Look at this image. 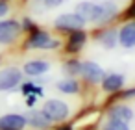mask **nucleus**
Returning a JSON list of instances; mask_svg holds the SVG:
<instances>
[{
    "instance_id": "obj_1",
    "label": "nucleus",
    "mask_w": 135,
    "mask_h": 130,
    "mask_svg": "<svg viewBox=\"0 0 135 130\" xmlns=\"http://www.w3.org/2000/svg\"><path fill=\"white\" fill-rule=\"evenodd\" d=\"M57 47H59V41L54 39L48 32H43L39 28L28 34L24 41V50H54Z\"/></svg>"
},
{
    "instance_id": "obj_2",
    "label": "nucleus",
    "mask_w": 135,
    "mask_h": 130,
    "mask_svg": "<svg viewBox=\"0 0 135 130\" xmlns=\"http://www.w3.org/2000/svg\"><path fill=\"white\" fill-rule=\"evenodd\" d=\"M22 69L15 67V65H8L4 69H0V93L6 91H13L22 84Z\"/></svg>"
},
{
    "instance_id": "obj_3",
    "label": "nucleus",
    "mask_w": 135,
    "mask_h": 130,
    "mask_svg": "<svg viewBox=\"0 0 135 130\" xmlns=\"http://www.w3.org/2000/svg\"><path fill=\"white\" fill-rule=\"evenodd\" d=\"M21 34H22V28H21L19 21H15V19H0V45L2 47H9V45L17 43Z\"/></svg>"
},
{
    "instance_id": "obj_4",
    "label": "nucleus",
    "mask_w": 135,
    "mask_h": 130,
    "mask_svg": "<svg viewBox=\"0 0 135 130\" xmlns=\"http://www.w3.org/2000/svg\"><path fill=\"white\" fill-rule=\"evenodd\" d=\"M41 110H43V113H45L52 123H61V121H65V119L69 117V113H70L67 102L57 100V98H48V100L43 104Z\"/></svg>"
},
{
    "instance_id": "obj_5",
    "label": "nucleus",
    "mask_w": 135,
    "mask_h": 130,
    "mask_svg": "<svg viewBox=\"0 0 135 130\" xmlns=\"http://www.w3.org/2000/svg\"><path fill=\"white\" fill-rule=\"evenodd\" d=\"M83 24H85V19L80 17L78 13H63L54 21V26L59 32H76V30H81Z\"/></svg>"
},
{
    "instance_id": "obj_6",
    "label": "nucleus",
    "mask_w": 135,
    "mask_h": 130,
    "mask_svg": "<svg viewBox=\"0 0 135 130\" xmlns=\"http://www.w3.org/2000/svg\"><path fill=\"white\" fill-rule=\"evenodd\" d=\"M76 13L83 17L85 21L93 23H102L104 19V4H94V2H80L76 6Z\"/></svg>"
},
{
    "instance_id": "obj_7",
    "label": "nucleus",
    "mask_w": 135,
    "mask_h": 130,
    "mask_svg": "<svg viewBox=\"0 0 135 130\" xmlns=\"http://www.w3.org/2000/svg\"><path fill=\"white\" fill-rule=\"evenodd\" d=\"M26 126H28L26 115H21V113L0 115V130H24Z\"/></svg>"
},
{
    "instance_id": "obj_8",
    "label": "nucleus",
    "mask_w": 135,
    "mask_h": 130,
    "mask_svg": "<svg viewBox=\"0 0 135 130\" xmlns=\"http://www.w3.org/2000/svg\"><path fill=\"white\" fill-rule=\"evenodd\" d=\"M80 74H81L87 82H91V84H96V82H100V80L104 78L102 67L96 65L94 61H83V63H81V69H80Z\"/></svg>"
},
{
    "instance_id": "obj_9",
    "label": "nucleus",
    "mask_w": 135,
    "mask_h": 130,
    "mask_svg": "<svg viewBox=\"0 0 135 130\" xmlns=\"http://www.w3.org/2000/svg\"><path fill=\"white\" fill-rule=\"evenodd\" d=\"M26 123H28V126L35 128V130H46L52 124V121L43 113V110H30L26 115Z\"/></svg>"
},
{
    "instance_id": "obj_10",
    "label": "nucleus",
    "mask_w": 135,
    "mask_h": 130,
    "mask_svg": "<svg viewBox=\"0 0 135 130\" xmlns=\"http://www.w3.org/2000/svg\"><path fill=\"white\" fill-rule=\"evenodd\" d=\"M50 63L46 60H30L22 65V73L26 76H43L45 73H48Z\"/></svg>"
},
{
    "instance_id": "obj_11",
    "label": "nucleus",
    "mask_w": 135,
    "mask_h": 130,
    "mask_svg": "<svg viewBox=\"0 0 135 130\" xmlns=\"http://www.w3.org/2000/svg\"><path fill=\"white\" fill-rule=\"evenodd\" d=\"M109 119H118V121H131L133 119V111L129 106H124V104H118V106H113L109 110Z\"/></svg>"
},
{
    "instance_id": "obj_12",
    "label": "nucleus",
    "mask_w": 135,
    "mask_h": 130,
    "mask_svg": "<svg viewBox=\"0 0 135 130\" xmlns=\"http://www.w3.org/2000/svg\"><path fill=\"white\" fill-rule=\"evenodd\" d=\"M118 39H120V45H122V47H126V48L133 47V45H135V23H133V24H126V26L120 30Z\"/></svg>"
},
{
    "instance_id": "obj_13",
    "label": "nucleus",
    "mask_w": 135,
    "mask_h": 130,
    "mask_svg": "<svg viewBox=\"0 0 135 130\" xmlns=\"http://www.w3.org/2000/svg\"><path fill=\"white\" fill-rule=\"evenodd\" d=\"M85 43V34L81 30H76V32H70L69 35V43H67V50L69 52H78Z\"/></svg>"
},
{
    "instance_id": "obj_14",
    "label": "nucleus",
    "mask_w": 135,
    "mask_h": 130,
    "mask_svg": "<svg viewBox=\"0 0 135 130\" xmlns=\"http://www.w3.org/2000/svg\"><path fill=\"white\" fill-rule=\"evenodd\" d=\"M124 84V76L122 74H109L104 78V89L105 91H118Z\"/></svg>"
},
{
    "instance_id": "obj_15",
    "label": "nucleus",
    "mask_w": 135,
    "mask_h": 130,
    "mask_svg": "<svg viewBox=\"0 0 135 130\" xmlns=\"http://www.w3.org/2000/svg\"><path fill=\"white\" fill-rule=\"evenodd\" d=\"M56 87L61 91V93H67V95H74V93H78V84L74 82V80H59L57 84H56Z\"/></svg>"
},
{
    "instance_id": "obj_16",
    "label": "nucleus",
    "mask_w": 135,
    "mask_h": 130,
    "mask_svg": "<svg viewBox=\"0 0 135 130\" xmlns=\"http://www.w3.org/2000/svg\"><path fill=\"white\" fill-rule=\"evenodd\" d=\"M98 41L102 43V47L113 48V47L117 45V32H115V30H105V32L98 37Z\"/></svg>"
},
{
    "instance_id": "obj_17",
    "label": "nucleus",
    "mask_w": 135,
    "mask_h": 130,
    "mask_svg": "<svg viewBox=\"0 0 135 130\" xmlns=\"http://www.w3.org/2000/svg\"><path fill=\"white\" fill-rule=\"evenodd\" d=\"M80 69H81V63L78 60H69L65 65H63V71L67 74H80Z\"/></svg>"
},
{
    "instance_id": "obj_18",
    "label": "nucleus",
    "mask_w": 135,
    "mask_h": 130,
    "mask_svg": "<svg viewBox=\"0 0 135 130\" xmlns=\"http://www.w3.org/2000/svg\"><path fill=\"white\" fill-rule=\"evenodd\" d=\"M104 130H129V128H128V123H126V121L111 119V121L104 126Z\"/></svg>"
},
{
    "instance_id": "obj_19",
    "label": "nucleus",
    "mask_w": 135,
    "mask_h": 130,
    "mask_svg": "<svg viewBox=\"0 0 135 130\" xmlns=\"http://www.w3.org/2000/svg\"><path fill=\"white\" fill-rule=\"evenodd\" d=\"M115 13H117V6H115L113 2H104V19H102V23L113 19Z\"/></svg>"
},
{
    "instance_id": "obj_20",
    "label": "nucleus",
    "mask_w": 135,
    "mask_h": 130,
    "mask_svg": "<svg viewBox=\"0 0 135 130\" xmlns=\"http://www.w3.org/2000/svg\"><path fill=\"white\" fill-rule=\"evenodd\" d=\"M21 91H22L24 95H30V93H35V95H41V89H39V86H35V84H32V82H26V84H21Z\"/></svg>"
},
{
    "instance_id": "obj_21",
    "label": "nucleus",
    "mask_w": 135,
    "mask_h": 130,
    "mask_svg": "<svg viewBox=\"0 0 135 130\" xmlns=\"http://www.w3.org/2000/svg\"><path fill=\"white\" fill-rule=\"evenodd\" d=\"M21 28H22V32H26V34H32L33 30H37L35 23H33L32 19H28V17H24V19L21 21Z\"/></svg>"
},
{
    "instance_id": "obj_22",
    "label": "nucleus",
    "mask_w": 135,
    "mask_h": 130,
    "mask_svg": "<svg viewBox=\"0 0 135 130\" xmlns=\"http://www.w3.org/2000/svg\"><path fill=\"white\" fill-rule=\"evenodd\" d=\"M11 11V6L9 2H4V0H0V19H6V15Z\"/></svg>"
},
{
    "instance_id": "obj_23",
    "label": "nucleus",
    "mask_w": 135,
    "mask_h": 130,
    "mask_svg": "<svg viewBox=\"0 0 135 130\" xmlns=\"http://www.w3.org/2000/svg\"><path fill=\"white\" fill-rule=\"evenodd\" d=\"M43 4H45L46 8L54 10V8H57V6H61V4H63V0H43Z\"/></svg>"
},
{
    "instance_id": "obj_24",
    "label": "nucleus",
    "mask_w": 135,
    "mask_h": 130,
    "mask_svg": "<svg viewBox=\"0 0 135 130\" xmlns=\"http://www.w3.org/2000/svg\"><path fill=\"white\" fill-rule=\"evenodd\" d=\"M33 104H35V97H33V95H30V97L26 95V106H30V108H32Z\"/></svg>"
},
{
    "instance_id": "obj_25",
    "label": "nucleus",
    "mask_w": 135,
    "mask_h": 130,
    "mask_svg": "<svg viewBox=\"0 0 135 130\" xmlns=\"http://www.w3.org/2000/svg\"><path fill=\"white\" fill-rule=\"evenodd\" d=\"M128 15H129V17H135V6H131V8L128 10Z\"/></svg>"
},
{
    "instance_id": "obj_26",
    "label": "nucleus",
    "mask_w": 135,
    "mask_h": 130,
    "mask_svg": "<svg viewBox=\"0 0 135 130\" xmlns=\"http://www.w3.org/2000/svg\"><path fill=\"white\" fill-rule=\"evenodd\" d=\"M57 130H72L70 126H61V128H57Z\"/></svg>"
},
{
    "instance_id": "obj_27",
    "label": "nucleus",
    "mask_w": 135,
    "mask_h": 130,
    "mask_svg": "<svg viewBox=\"0 0 135 130\" xmlns=\"http://www.w3.org/2000/svg\"><path fill=\"white\" fill-rule=\"evenodd\" d=\"M4 2H9V0H4Z\"/></svg>"
},
{
    "instance_id": "obj_28",
    "label": "nucleus",
    "mask_w": 135,
    "mask_h": 130,
    "mask_svg": "<svg viewBox=\"0 0 135 130\" xmlns=\"http://www.w3.org/2000/svg\"><path fill=\"white\" fill-rule=\"evenodd\" d=\"M0 60H2V56H0Z\"/></svg>"
}]
</instances>
